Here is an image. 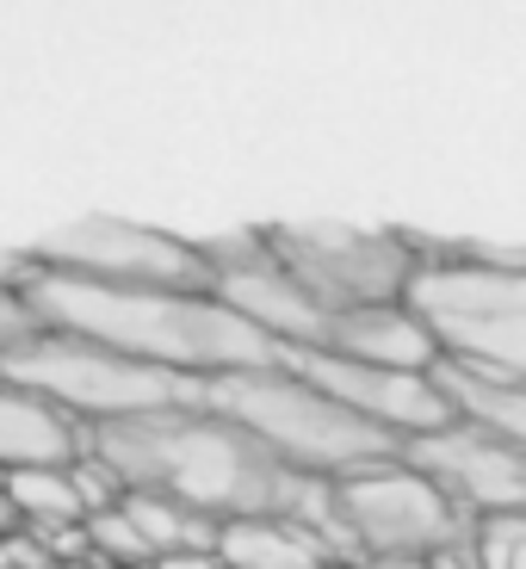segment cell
Instances as JSON below:
<instances>
[{
    "instance_id": "6da1fadb",
    "label": "cell",
    "mask_w": 526,
    "mask_h": 569,
    "mask_svg": "<svg viewBox=\"0 0 526 569\" xmlns=\"http://www.w3.org/2000/svg\"><path fill=\"white\" fill-rule=\"evenodd\" d=\"M87 458L112 470L118 489H156L211 520L298 513L341 557H359L341 527V508H335V477H304V470L279 465L242 421H229L205 397L87 427Z\"/></svg>"
},
{
    "instance_id": "7a4b0ae2",
    "label": "cell",
    "mask_w": 526,
    "mask_h": 569,
    "mask_svg": "<svg viewBox=\"0 0 526 569\" xmlns=\"http://www.w3.org/2000/svg\"><path fill=\"white\" fill-rule=\"evenodd\" d=\"M19 291L31 298L43 328L100 341L112 353L199 378V385L224 378V371H255L285 359V347L267 328H255L217 291H130V284H93L50 267H31L19 279Z\"/></svg>"
},
{
    "instance_id": "3957f363",
    "label": "cell",
    "mask_w": 526,
    "mask_h": 569,
    "mask_svg": "<svg viewBox=\"0 0 526 569\" xmlns=\"http://www.w3.org/2000/svg\"><path fill=\"white\" fill-rule=\"evenodd\" d=\"M205 402L224 409L229 421H242L279 465L304 470V477H347L359 465H378V458L403 452V440L390 427L366 421L359 409L328 397L322 385H310L285 359L279 366L205 378Z\"/></svg>"
},
{
    "instance_id": "277c9868",
    "label": "cell",
    "mask_w": 526,
    "mask_h": 569,
    "mask_svg": "<svg viewBox=\"0 0 526 569\" xmlns=\"http://www.w3.org/2000/svg\"><path fill=\"white\" fill-rule=\"evenodd\" d=\"M403 303L434 335L440 359L526 385V260L434 254L415 267Z\"/></svg>"
},
{
    "instance_id": "5b68a950",
    "label": "cell",
    "mask_w": 526,
    "mask_h": 569,
    "mask_svg": "<svg viewBox=\"0 0 526 569\" xmlns=\"http://www.w3.org/2000/svg\"><path fill=\"white\" fill-rule=\"evenodd\" d=\"M0 378L50 397L81 427H106V421H125V415H149V409H173V402L205 397L199 378L142 366V359L112 353L100 341H81V335H62V328H43L31 347H19L0 366Z\"/></svg>"
},
{
    "instance_id": "8992f818",
    "label": "cell",
    "mask_w": 526,
    "mask_h": 569,
    "mask_svg": "<svg viewBox=\"0 0 526 569\" xmlns=\"http://www.w3.org/2000/svg\"><path fill=\"white\" fill-rule=\"evenodd\" d=\"M335 508L359 557H434L477 527L421 465H409V452L335 477Z\"/></svg>"
},
{
    "instance_id": "52a82bcc",
    "label": "cell",
    "mask_w": 526,
    "mask_h": 569,
    "mask_svg": "<svg viewBox=\"0 0 526 569\" xmlns=\"http://www.w3.org/2000/svg\"><path fill=\"white\" fill-rule=\"evenodd\" d=\"M31 267L93 284H130V291H217L211 248H192L149 223H125V217H81V223L50 229L31 248Z\"/></svg>"
},
{
    "instance_id": "ba28073f",
    "label": "cell",
    "mask_w": 526,
    "mask_h": 569,
    "mask_svg": "<svg viewBox=\"0 0 526 569\" xmlns=\"http://www.w3.org/2000/svg\"><path fill=\"white\" fill-rule=\"evenodd\" d=\"M260 242L328 310L403 303L415 267H421L409 254V242L378 236V229H347V223H279V229H260Z\"/></svg>"
},
{
    "instance_id": "9c48e42d",
    "label": "cell",
    "mask_w": 526,
    "mask_h": 569,
    "mask_svg": "<svg viewBox=\"0 0 526 569\" xmlns=\"http://www.w3.org/2000/svg\"><path fill=\"white\" fill-rule=\"evenodd\" d=\"M285 366L304 371L310 385H322L328 397H341L347 409H359L366 421L390 427L403 446L421 440V433H440L453 427V402H446L434 366H371V359H341V353H285Z\"/></svg>"
},
{
    "instance_id": "30bf717a",
    "label": "cell",
    "mask_w": 526,
    "mask_h": 569,
    "mask_svg": "<svg viewBox=\"0 0 526 569\" xmlns=\"http://www.w3.org/2000/svg\"><path fill=\"white\" fill-rule=\"evenodd\" d=\"M409 465H421L470 520H489V513H526V452L470 421H453L440 433H421V440L403 446Z\"/></svg>"
},
{
    "instance_id": "8fae6325",
    "label": "cell",
    "mask_w": 526,
    "mask_h": 569,
    "mask_svg": "<svg viewBox=\"0 0 526 569\" xmlns=\"http://www.w3.org/2000/svg\"><path fill=\"white\" fill-rule=\"evenodd\" d=\"M87 452V427L50 397L0 378V470H57Z\"/></svg>"
},
{
    "instance_id": "7c38bea8",
    "label": "cell",
    "mask_w": 526,
    "mask_h": 569,
    "mask_svg": "<svg viewBox=\"0 0 526 569\" xmlns=\"http://www.w3.org/2000/svg\"><path fill=\"white\" fill-rule=\"evenodd\" d=\"M335 557L341 551L298 513H248V520H224L217 532L224 569H322Z\"/></svg>"
},
{
    "instance_id": "4fadbf2b",
    "label": "cell",
    "mask_w": 526,
    "mask_h": 569,
    "mask_svg": "<svg viewBox=\"0 0 526 569\" xmlns=\"http://www.w3.org/2000/svg\"><path fill=\"white\" fill-rule=\"evenodd\" d=\"M434 378H440V390H446V402H453L458 421L484 427V433H496V440H508V446L526 452V385L453 366V359H434Z\"/></svg>"
},
{
    "instance_id": "5bb4252c",
    "label": "cell",
    "mask_w": 526,
    "mask_h": 569,
    "mask_svg": "<svg viewBox=\"0 0 526 569\" xmlns=\"http://www.w3.org/2000/svg\"><path fill=\"white\" fill-rule=\"evenodd\" d=\"M7 501L13 513H31L43 527H87L93 508L81 496V477H69V465L57 470H7Z\"/></svg>"
},
{
    "instance_id": "9a60e30c",
    "label": "cell",
    "mask_w": 526,
    "mask_h": 569,
    "mask_svg": "<svg viewBox=\"0 0 526 569\" xmlns=\"http://www.w3.org/2000/svg\"><path fill=\"white\" fill-rule=\"evenodd\" d=\"M477 557H484V569H526V513L477 520Z\"/></svg>"
},
{
    "instance_id": "2e32d148",
    "label": "cell",
    "mask_w": 526,
    "mask_h": 569,
    "mask_svg": "<svg viewBox=\"0 0 526 569\" xmlns=\"http://www.w3.org/2000/svg\"><path fill=\"white\" fill-rule=\"evenodd\" d=\"M43 335L38 310H31V298L19 291V284H0V366L19 353V347H31Z\"/></svg>"
},
{
    "instance_id": "e0dca14e",
    "label": "cell",
    "mask_w": 526,
    "mask_h": 569,
    "mask_svg": "<svg viewBox=\"0 0 526 569\" xmlns=\"http://www.w3.org/2000/svg\"><path fill=\"white\" fill-rule=\"evenodd\" d=\"M434 569H484V557H477V527L465 532V539H453V545H440V551L427 557Z\"/></svg>"
},
{
    "instance_id": "ac0fdd59",
    "label": "cell",
    "mask_w": 526,
    "mask_h": 569,
    "mask_svg": "<svg viewBox=\"0 0 526 569\" xmlns=\"http://www.w3.org/2000/svg\"><path fill=\"white\" fill-rule=\"evenodd\" d=\"M366 569H434L427 557H366Z\"/></svg>"
},
{
    "instance_id": "d6986e66",
    "label": "cell",
    "mask_w": 526,
    "mask_h": 569,
    "mask_svg": "<svg viewBox=\"0 0 526 569\" xmlns=\"http://www.w3.org/2000/svg\"><path fill=\"white\" fill-rule=\"evenodd\" d=\"M322 569H366V557H359V563L354 557H335V563H322Z\"/></svg>"
}]
</instances>
